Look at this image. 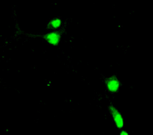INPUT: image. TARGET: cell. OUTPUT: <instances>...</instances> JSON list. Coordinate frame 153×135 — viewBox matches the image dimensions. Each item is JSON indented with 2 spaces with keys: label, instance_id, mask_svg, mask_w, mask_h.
<instances>
[{
  "label": "cell",
  "instance_id": "7a4b0ae2",
  "mask_svg": "<svg viewBox=\"0 0 153 135\" xmlns=\"http://www.w3.org/2000/svg\"><path fill=\"white\" fill-rule=\"evenodd\" d=\"M104 85L108 93H109L110 95H116L119 93L123 86V83L117 75H110L106 78Z\"/></svg>",
  "mask_w": 153,
  "mask_h": 135
},
{
  "label": "cell",
  "instance_id": "3957f363",
  "mask_svg": "<svg viewBox=\"0 0 153 135\" xmlns=\"http://www.w3.org/2000/svg\"><path fill=\"white\" fill-rule=\"evenodd\" d=\"M43 40L52 48L59 47L62 40V35L59 31H47L42 35Z\"/></svg>",
  "mask_w": 153,
  "mask_h": 135
},
{
  "label": "cell",
  "instance_id": "6da1fadb",
  "mask_svg": "<svg viewBox=\"0 0 153 135\" xmlns=\"http://www.w3.org/2000/svg\"><path fill=\"white\" fill-rule=\"evenodd\" d=\"M108 113H109L111 121L118 131L124 129V126H125L124 117L122 111L119 110L114 104H110L108 105Z\"/></svg>",
  "mask_w": 153,
  "mask_h": 135
},
{
  "label": "cell",
  "instance_id": "277c9868",
  "mask_svg": "<svg viewBox=\"0 0 153 135\" xmlns=\"http://www.w3.org/2000/svg\"><path fill=\"white\" fill-rule=\"evenodd\" d=\"M64 21L61 17L55 16L51 18L47 23V28L49 31H59L62 28Z\"/></svg>",
  "mask_w": 153,
  "mask_h": 135
},
{
  "label": "cell",
  "instance_id": "5b68a950",
  "mask_svg": "<svg viewBox=\"0 0 153 135\" xmlns=\"http://www.w3.org/2000/svg\"><path fill=\"white\" fill-rule=\"evenodd\" d=\"M118 135H130V134L127 131V130H125V129H122V130H120L119 131V134Z\"/></svg>",
  "mask_w": 153,
  "mask_h": 135
}]
</instances>
